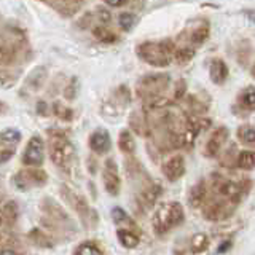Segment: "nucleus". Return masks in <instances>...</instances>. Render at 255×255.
Masks as SVG:
<instances>
[{"label": "nucleus", "instance_id": "obj_34", "mask_svg": "<svg viewBox=\"0 0 255 255\" xmlns=\"http://www.w3.org/2000/svg\"><path fill=\"white\" fill-rule=\"evenodd\" d=\"M37 112H38V114L46 115V104L45 102H38L37 104Z\"/></svg>", "mask_w": 255, "mask_h": 255}, {"label": "nucleus", "instance_id": "obj_26", "mask_svg": "<svg viewBox=\"0 0 255 255\" xmlns=\"http://www.w3.org/2000/svg\"><path fill=\"white\" fill-rule=\"evenodd\" d=\"M0 140L5 142V143H18L21 140V131L19 129H14V128H6L2 132H0Z\"/></svg>", "mask_w": 255, "mask_h": 255}, {"label": "nucleus", "instance_id": "obj_11", "mask_svg": "<svg viewBox=\"0 0 255 255\" xmlns=\"http://www.w3.org/2000/svg\"><path fill=\"white\" fill-rule=\"evenodd\" d=\"M209 77L212 80V83L215 85H223L228 78V66L225 61L222 59H214L211 62V69H209Z\"/></svg>", "mask_w": 255, "mask_h": 255}, {"label": "nucleus", "instance_id": "obj_20", "mask_svg": "<svg viewBox=\"0 0 255 255\" xmlns=\"http://www.w3.org/2000/svg\"><path fill=\"white\" fill-rule=\"evenodd\" d=\"M29 239L32 243H34L35 246L38 247H43V249H50V247H53V243H51V239L48 238L42 230H32L30 233H29Z\"/></svg>", "mask_w": 255, "mask_h": 255}, {"label": "nucleus", "instance_id": "obj_36", "mask_svg": "<svg viewBox=\"0 0 255 255\" xmlns=\"http://www.w3.org/2000/svg\"><path fill=\"white\" fill-rule=\"evenodd\" d=\"M251 75H252V77L255 78V62L252 64V67H251Z\"/></svg>", "mask_w": 255, "mask_h": 255}, {"label": "nucleus", "instance_id": "obj_24", "mask_svg": "<svg viewBox=\"0 0 255 255\" xmlns=\"http://www.w3.org/2000/svg\"><path fill=\"white\" fill-rule=\"evenodd\" d=\"M74 255H102V251L98 244H94L91 241H85L77 247Z\"/></svg>", "mask_w": 255, "mask_h": 255}, {"label": "nucleus", "instance_id": "obj_23", "mask_svg": "<svg viewBox=\"0 0 255 255\" xmlns=\"http://www.w3.org/2000/svg\"><path fill=\"white\" fill-rule=\"evenodd\" d=\"M193 56H195V50L191 46H180L177 48V50L174 51V59L175 62H179V64H187L190 62L191 59H193Z\"/></svg>", "mask_w": 255, "mask_h": 255}, {"label": "nucleus", "instance_id": "obj_31", "mask_svg": "<svg viewBox=\"0 0 255 255\" xmlns=\"http://www.w3.org/2000/svg\"><path fill=\"white\" fill-rule=\"evenodd\" d=\"M231 247H233V241L231 239H227V241H223L219 247H217V251H215V254L217 255H222V254H225V252H228Z\"/></svg>", "mask_w": 255, "mask_h": 255}, {"label": "nucleus", "instance_id": "obj_28", "mask_svg": "<svg viewBox=\"0 0 255 255\" xmlns=\"http://www.w3.org/2000/svg\"><path fill=\"white\" fill-rule=\"evenodd\" d=\"M2 215H3V220H6L8 223H13L16 220V217H18V207H16V204L13 201L6 203L2 209Z\"/></svg>", "mask_w": 255, "mask_h": 255}, {"label": "nucleus", "instance_id": "obj_5", "mask_svg": "<svg viewBox=\"0 0 255 255\" xmlns=\"http://www.w3.org/2000/svg\"><path fill=\"white\" fill-rule=\"evenodd\" d=\"M45 159V142L40 135H32L22 153V163L29 167H40Z\"/></svg>", "mask_w": 255, "mask_h": 255}, {"label": "nucleus", "instance_id": "obj_16", "mask_svg": "<svg viewBox=\"0 0 255 255\" xmlns=\"http://www.w3.org/2000/svg\"><path fill=\"white\" fill-rule=\"evenodd\" d=\"M118 147L126 155H131L135 151V140H134V135H132V132L129 129H123L122 132H120Z\"/></svg>", "mask_w": 255, "mask_h": 255}, {"label": "nucleus", "instance_id": "obj_21", "mask_svg": "<svg viewBox=\"0 0 255 255\" xmlns=\"http://www.w3.org/2000/svg\"><path fill=\"white\" fill-rule=\"evenodd\" d=\"M161 193H163V188H159V185H151V187H148L142 193V199H140V201L145 203V206L151 207V206L156 203V199L159 198V195H161Z\"/></svg>", "mask_w": 255, "mask_h": 255}, {"label": "nucleus", "instance_id": "obj_17", "mask_svg": "<svg viewBox=\"0 0 255 255\" xmlns=\"http://www.w3.org/2000/svg\"><path fill=\"white\" fill-rule=\"evenodd\" d=\"M207 38H209V26H207V22H204L203 26H198L191 30L190 43L193 46H201Z\"/></svg>", "mask_w": 255, "mask_h": 255}, {"label": "nucleus", "instance_id": "obj_30", "mask_svg": "<svg viewBox=\"0 0 255 255\" xmlns=\"http://www.w3.org/2000/svg\"><path fill=\"white\" fill-rule=\"evenodd\" d=\"M53 112H54V114L58 115L59 118H62V120H70V118H72V110L67 109V107H64L61 102L53 104Z\"/></svg>", "mask_w": 255, "mask_h": 255}, {"label": "nucleus", "instance_id": "obj_6", "mask_svg": "<svg viewBox=\"0 0 255 255\" xmlns=\"http://www.w3.org/2000/svg\"><path fill=\"white\" fill-rule=\"evenodd\" d=\"M102 182L104 188L110 196H118L120 190H122V179L118 174V166L115 163V159H107L104 164V172H102Z\"/></svg>", "mask_w": 255, "mask_h": 255}, {"label": "nucleus", "instance_id": "obj_13", "mask_svg": "<svg viewBox=\"0 0 255 255\" xmlns=\"http://www.w3.org/2000/svg\"><path fill=\"white\" fill-rule=\"evenodd\" d=\"M238 140L243 143V145L255 148V128L251 125H241L236 131Z\"/></svg>", "mask_w": 255, "mask_h": 255}, {"label": "nucleus", "instance_id": "obj_12", "mask_svg": "<svg viewBox=\"0 0 255 255\" xmlns=\"http://www.w3.org/2000/svg\"><path fill=\"white\" fill-rule=\"evenodd\" d=\"M117 238H118V243L122 244L125 249H134V247H137L140 243L139 236L135 235L132 230H128V228H118Z\"/></svg>", "mask_w": 255, "mask_h": 255}, {"label": "nucleus", "instance_id": "obj_15", "mask_svg": "<svg viewBox=\"0 0 255 255\" xmlns=\"http://www.w3.org/2000/svg\"><path fill=\"white\" fill-rule=\"evenodd\" d=\"M238 104H239V107H243L246 110L255 112V86L254 85L244 88L241 91V94H239V98H238Z\"/></svg>", "mask_w": 255, "mask_h": 255}, {"label": "nucleus", "instance_id": "obj_14", "mask_svg": "<svg viewBox=\"0 0 255 255\" xmlns=\"http://www.w3.org/2000/svg\"><path fill=\"white\" fill-rule=\"evenodd\" d=\"M236 167L241 171H254L255 169V151L254 150H243L236 156Z\"/></svg>", "mask_w": 255, "mask_h": 255}, {"label": "nucleus", "instance_id": "obj_29", "mask_svg": "<svg viewBox=\"0 0 255 255\" xmlns=\"http://www.w3.org/2000/svg\"><path fill=\"white\" fill-rule=\"evenodd\" d=\"M134 22H135V16L132 13H122L118 16V24H120V27H122L123 30H131V27L134 26Z\"/></svg>", "mask_w": 255, "mask_h": 255}, {"label": "nucleus", "instance_id": "obj_3", "mask_svg": "<svg viewBox=\"0 0 255 255\" xmlns=\"http://www.w3.org/2000/svg\"><path fill=\"white\" fill-rule=\"evenodd\" d=\"M48 150H50V158L53 164L61 169H67L75 158V148L72 142L62 134H53L48 140Z\"/></svg>", "mask_w": 255, "mask_h": 255}, {"label": "nucleus", "instance_id": "obj_10", "mask_svg": "<svg viewBox=\"0 0 255 255\" xmlns=\"http://www.w3.org/2000/svg\"><path fill=\"white\" fill-rule=\"evenodd\" d=\"M167 83H169V77L167 75H148L142 78L140 88H143L145 94H158L166 90Z\"/></svg>", "mask_w": 255, "mask_h": 255}, {"label": "nucleus", "instance_id": "obj_22", "mask_svg": "<svg viewBox=\"0 0 255 255\" xmlns=\"http://www.w3.org/2000/svg\"><path fill=\"white\" fill-rule=\"evenodd\" d=\"M207 247H209V238L204 233H196L191 238V251L195 254H201L204 252Z\"/></svg>", "mask_w": 255, "mask_h": 255}, {"label": "nucleus", "instance_id": "obj_8", "mask_svg": "<svg viewBox=\"0 0 255 255\" xmlns=\"http://www.w3.org/2000/svg\"><path fill=\"white\" fill-rule=\"evenodd\" d=\"M163 174L164 177L169 180V182H177L179 179L183 177V174H185V158L182 155H174L171 158H167L166 161L163 163Z\"/></svg>", "mask_w": 255, "mask_h": 255}, {"label": "nucleus", "instance_id": "obj_32", "mask_svg": "<svg viewBox=\"0 0 255 255\" xmlns=\"http://www.w3.org/2000/svg\"><path fill=\"white\" fill-rule=\"evenodd\" d=\"M98 14H99V19H101L102 22L109 24V22L112 21V14H110V11L104 10V8H99V10H98Z\"/></svg>", "mask_w": 255, "mask_h": 255}, {"label": "nucleus", "instance_id": "obj_33", "mask_svg": "<svg viewBox=\"0 0 255 255\" xmlns=\"http://www.w3.org/2000/svg\"><path fill=\"white\" fill-rule=\"evenodd\" d=\"M104 3H107L109 6H114V8H117V6H123V5H126L129 0H102Z\"/></svg>", "mask_w": 255, "mask_h": 255}, {"label": "nucleus", "instance_id": "obj_4", "mask_svg": "<svg viewBox=\"0 0 255 255\" xmlns=\"http://www.w3.org/2000/svg\"><path fill=\"white\" fill-rule=\"evenodd\" d=\"M48 182V175L45 171H40L37 167H30L26 171H19L13 177L14 187L19 191H27L34 187H42Z\"/></svg>", "mask_w": 255, "mask_h": 255}, {"label": "nucleus", "instance_id": "obj_18", "mask_svg": "<svg viewBox=\"0 0 255 255\" xmlns=\"http://www.w3.org/2000/svg\"><path fill=\"white\" fill-rule=\"evenodd\" d=\"M206 185L204 182H199L196 183L195 187H191L190 190V204L193 207H198L199 204H203V201L206 199Z\"/></svg>", "mask_w": 255, "mask_h": 255}, {"label": "nucleus", "instance_id": "obj_7", "mask_svg": "<svg viewBox=\"0 0 255 255\" xmlns=\"http://www.w3.org/2000/svg\"><path fill=\"white\" fill-rule=\"evenodd\" d=\"M228 135H230V131L227 126H219L215 128L212 131L211 137L207 139L206 145H204V155L207 158H215L220 155V151L225 147V143L228 140Z\"/></svg>", "mask_w": 255, "mask_h": 255}, {"label": "nucleus", "instance_id": "obj_27", "mask_svg": "<svg viewBox=\"0 0 255 255\" xmlns=\"http://www.w3.org/2000/svg\"><path fill=\"white\" fill-rule=\"evenodd\" d=\"M14 58L13 48L3 40H0V64H10Z\"/></svg>", "mask_w": 255, "mask_h": 255}, {"label": "nucleus", "instance_id": "obj_25", "mask_svg": "<svg viewBox=\"0 0 255 255\" xmlns=\"http://www.w3.org/2000/svg\"><path fill=\"white\" fill-rule=\"evenodd\" d=\"M110 214H112V220H114L115 225H126V223H131V225H132L131 217L128 215V212L123 209V207L115 206Z\"/></svg>", "mask_w": 255, "mask_h": 255}, {"label": "nucleus", "instance_id": "obj_2", "mask_svg": "<svg viewBox=\"0 0 255 255\" xmlns=\"http://www.w3.org/2000/svg\"><path fill=\"white\" fill-rule=\"evenodd\" d=\"M183 219H185V212H183V207L180 203H163L156 207L153 219H151V227H153L155 235L161 236L166 235L167 231H171L172 228L179 227Z\"/></svg>", "mask_w": 255, "mask_h": 255}, {"label": "nucleus", "instance_id": "obj_35", "mask_svg": "<svg viewBox=\"0 0 255 255\" xmlns=\"http://www.w3.org/2000/svg\"><path fill=\"white\" fill-rule=\"evenodd\" d=\"M0 255H21V254L13 249H3V251H0Z\"/></svg>", "mask_w": 255, "mask_h": 255}, {"label": "nucleus", "instance_id": "obj_9", "mask_svg": "<svg viewBox=\"0 0 255 255\" xmlns=\"http://www.w3.org/2000/svg\"><path fill=\"white\" fill-rule=\"evenodd\" d=\"M90 148L96 155H106L112 148V139L110 134L106 129H96L90 135Z\"/></svg>", "mask_w": 255, "mask_h": 255}, {"label": "nucleus", "instance_id": "obj_19", "mask_svg": "<svg viewBox=\"0 0 255 255\" xmlns=\"http://www.w3.org/2000/svg\"><path fill=\"white\" fill-rule=\"evenodd\" d=\"M93 35L99 40V42L102 43H115L118 37L115 32H112L110 29L107 27H104V26H98V27H94L93 29Z\"/></svg>", "mask_w": 255, "mask_h": 255}, {"label": "nucleus", "instance_id": "obj_1", "mask_svg": "<svg viewBox=\"0 0 255 255\" xmlns=\"http://www.w3.org/2000/svg\"><path fill=\"white\" fill-rule=\"evenodd\" d=\"M174 43L169 40L163 42H143L137 45L135 53L139 58L153 67H167L174 61Z\"/></svg>", "mask_w": 255, "mask_h": 255}, {"label": "nucleus", "instance_id": "obj_37", "mask_svg": "<svg viewBox=\"0 0 255 255\" xmlns=\"http://www.w3.org/2000/svg\"><path fill=\"white\" fill-rule=\"evenodd\" d=\"M2 112H3V104L0 102V114H2Z\"/></svg>", "mask_w": 255, "mask_h": 255}]
</instances>
